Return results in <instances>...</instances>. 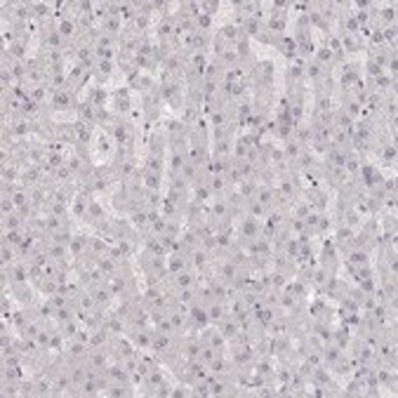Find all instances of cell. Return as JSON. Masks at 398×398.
<instances>
[{
	"label": "cell",
	"instance_id": "cell-1",
	"mask_svg": "<svg viewBox=\"0 0 398 398\" xmlns=\"http://www.w3.org/2000/svg\"><path fill=\"white\" fill-rule=\"evenodd\" d=\"M75 106H78V104H75L71 90H57V92H52V108L54 111H68V108H75Z\"/></svg>",
	"mask_w": 398,
	"mask_h": 398
},
{
	"label": "cell",
	"instance_id": "cell-2",
	"mask_svg": "<svg viewBox=\"0 0 398 398\" xmlns=\"http://www.w3.org/2000/svg\"><path fill=\"white\" fill-rule=\"evenodd\" d=\"M238 236L245 238V240H255L259 238V222L252 217H245L240 224H238Z\"/></svg>",
	"mask_w": 398,
	"mask_h": 398
},
{
	"label": "cell",
	"instance_id": "cell-3",
	"mask_svg": "<svg viewBox=\"0 0 398 398\" xmlns=\"http://www.w3.org/2000/svg\"><path fill=\"white\" fill-rule=\"evenodd\" d=\"M217 330L224 334V339H236L238 334H240V323H238L236 318H229V316H224V318L217 323Z\"/></svg>",
	"mask_w": 398,
	"mask_h": 398
},
{
	"label": "cell",
	"instance_id": "cell-4",
	"mask_svg": "<svg viewBox=\"0 0 398 398\" xmlns=\"http://www.w3.org/2000/svg\"><path fill=\"white\" fill-rule=\"evenodd\" d=\"M189 318H191V323L194 325L205 328V325L210 323V318H207V306L200 304V301H194V304L189 306Z\"/></svg>",
	"mask_w": 398,
	"mask_h": 398
},
{
	"label": "cell",
	"instance_id": "cell-5",
	"mask_svg": "<svg viewBox=\"0 0 398 398\" xmlns=\"http://www.w3.org/2000/svg\"><path fill=\"white\" fill-rule=\"evenodd\" d=\"M90 295L95 297V301H97L99 309H101V306H108V301H111V290H108L106 283H97V285H92V288H90Z\"/></svg>",
	"mask_w": 398,
	"mask_h": 398
},
{
	"label": "cell",
	"instance_id": "cell-6",
	"mask_svg": "<svg viewBox=\"0 0 398 398\" xmlns=\"http://www.w3.org/2000/svg\"><path fill=\"white\" fill-rule=\"evenodd\" d=\"M75 111H78L80 123H97V108H95L92 101H80V104L75 106Z\"/></svg>",
	"mask_w": 398,
	"mask_h": 398
},
{
	"label": "cell",
	"instance_id": "cell-7",
	"mask_svg": "<svg viewBox=\"0 0 398 398\" xmlns=\"http://www.w3.org/2000/svg\"><path fill=\"white\" fill-rule=\"evenodd\" d=\"M252 200L262 203L264 207H271V205L276 203V189H273V186H257V191H255V198H252Z\"/></svg>",
	"mask_w": 398,
	"mask_h": 398
},
{
	"label": "cell",
	"instance_id": "cell-8",
	"mask_svg": "<svg viewBox=\"0 0 398 398\" xmlns=\"http://www.w3.org/2000/svg\"><path fill=\"white\" fill-rule=\"evenodd\" d=\"M200 342L207 346H212V349H217V351H222L224 349V334L219 332V330H205L203 334H200Z\"/></svg>",
	"mask_w": 398,
	"mask_h": 398
},
{
	"label": "cell",
	"instance_id": "cell-9",
	"mask_svg": "<svg viewBox=\"0 0 398 398\" xmlns=\"http://www.w3.org/2000/svg\"><path fill=\"white\" fill-rule=\"evenodd\" d=\"M87 245H90V238L87 236H73V240L68 243V252H71V257H85Z\"/></svg>",
	"mask_w": 398,
	"mask_h": 398
},
{
	"label": "cell",
	"instance_id": "cell-10",
	"mask_svg": "<svg viewBox=\"0 0 398 398\" xmlns=\"http://www.w3.org/2000/svg\"><path fill=\"white\" fill-rule=\"evenodd\" d=\"M165 384V375H163V370L161 367H151L149 372H146V377H144V387L146 389H158Z\"/></svg>",
	"mask_w": 398,
	"mask_h": 398
},
{
	"label": "cell",
	"instance_id": "cell-11",
	"mask_svg": "<svg viewBox=\"0 0 398 398\" xmlns=\"http://www.w3.org/2000/svg\"><path fill=\"white\" fill-rule=\"evenodd\" d=\"M346 262L354 264V266H363V264H370V252L365 248H351L349 255H346Z\"/></svg>",
	"mask_w": 398,
	"mask_h": 398
},
{
	"label": "cell",
	"instance_id": "cell-12",
	"mask_svg": "<svg viewBox=\"0 0 398 398\" xmlns=\"http://www.w3.org/2000/svg\"><path fill=\"white\" fill-rule=\"evenodd\" d=\"M45 252H47V257L52 259V262H66V257H71L68 245H59V243H50L45 248Z\"/></svg>",
	"mask_w": 398,
	"mask_h": 398
},
{
	"label": "cell",
	"instance_id": "cell-13",
	"mask_svg": "<svg viewBox=\"0 0 398 398\" xmlns=\"http://www.w3.org/2000/svg\"><path fill=\"white\" fill-rule=\"evenodd\" d=\"M163 177L158 172H149V170H144L141 172V186L144 189H149V191H161L163 189Z\"/></svg>",
	"mask_w": 398,
	"mask_h": 398
},
{
	"label": "cell",
	"instance_id": "cell-14",
	"mask_svg": "<svg viewBox=\"0 0 398 398\" xmlns=\"http://www.w3.org/2000/svg\"><path fill=\"white\" fill-rule=\"evenodd\" d=\"M240 35H245V33L240 31L236 24H226V26L219 29V38H222V43H233L236 45V40L240 38Z\"/></svg>",
	"mask_w": 398,
	"mask_h": 398
},
{
	"label": "cell",
	"instance_id": "cell-15",
	"mask_svg": "<svg viewBox=\"0 0 398 398\" xmlns=\"http://www.w3.org/2000/svg\"><path fill=\"white\" fill-rule=\"evenodd\" d=\"M339 40H342L344 52H358V50H363V40H361L358 33H344Z\"/></svg>",
	"mask_w": 398,
	"mask_h": 398
},
{
	"label": "cell",
	"instance_id": "cell-16",
	"mask_svg": "<svg viewBox=\"0 0 398 398\" xmlns=\"http://www.w3.org/2000/svg\"><path fill=\"white\" fill-rule=\"evenodd\" d=\"M205 306H207V318H210V323L217 325V323H219V321H222V318L226 316L224 304H222L219 299H212L210 304H205Z\"/></svg>",
	"mask_w": 398,
	"mask_h": 398
},
{
	"label": "cell",
	"instance_id": "cell-17",
	"mask_svg": "<svg viewBox=\"0 0 398 398\" xmlns=\"http://www.w3.org/2000/svg\"><path fill=\"white\" fill-rule=\"evenodd\" d=\"M200 349H203V342H200V339H189V342H184V346H182L184 358H186V361H198Z\"/></svg>",
	"mask_w": 398,
	"mask_h": 398
},
{
	"label": "cell",
	"instance_id": "cell-18",
	"mask_svg": "<svg viewBox=\"0 0 398 398\" xmlns=\"http://www.w3.org/2000/svg\"><path fill=\"white\" fill-rule=\"evenodd\" d=\"M104 375L108 377V382H130V372L125 370V365H108Z\"/></svg>",
	"mask_w": 398,
	"mask_h": 398
},
{
	"label": "cell",
	"instance_id": "cell-19",
	"mask_svg": "<svg viewBox=\"0 0 398 398\" xmlns=\"http://www.w3.org/2000/svg\"><path fill=\"white\" fill-rule=\"evenodd\" d=\"M57 33L64 40H71V38H75V33H78V24L71 22V19H62V22L57 24Z\"/></svg>",
	"mask_w": 398,
	"mask_h": 398
},
{
	"label": "cell",
	"instance_id": "cell-20",
	"mask_svg": "<svg viewBox=\"0 0 398 398\" xmlns=\"http://www.w3.org/2000/svg\"><path fill=\"white\" fill-rule=\"evenodd\" d=\"M346 151H342L339 146H332V149H328V163H330V167H344L346 163Z\"/></svg>",
	"mask_w": 398,
	"mask_h": 398
},
{
	"label": "cell",
	"instance_id": "cell-21",
	"mask_svg": "<svg viewBox=\"0 0 398 398\" xmlns=\"http://www.w3.org/2000/svg\"><path fill=\"white\" fill-rule=\"evenodd\" d=\"M321 356L325 358V363H328V365H334V363H337V361H339V358H342L344 354H342V349H339V346L330 342V344H325V346H323Z\"/></svg>",
	"mask_w": 398,
	"mask_h": 398
},
{
	"label": "cell",
	"instance_id": "cell-22",
	"mask_svg": "<svg viewBox=\"0 0 398 398\" xmlns=\"http://www.w3.org/2000/svg\"><path fill=\"white\" fill-rule=\"evenodd\" d=\"M354 238H356V233H354V229H351V226H339V229H337V233H334V240H337L339 245H349V248H351Z\"/></svg>",
	"mask_w": 398,
	"mask_h": 398
},
{
	"label": "cell",
	"instance_id": "cell-23",
	"mask_svg": "<svg viewBox=\"0 0 398 398\" xmlns=\"http://www.w3.org/2000/svg\"><path fill=\"white\" fill-rule=\"evenodd\" d=\"M212 215H215V219L229 222V219L233 217V212H231V207H229V203H226V200H217V203L212 205Z\"/></svg>",
	"mask_w": 398,
	"mask_h": 398
},
{
	"label": "cell",
	"instance_id": "cell-24",
	"mask_svg": "<svg viewBox=\"0 0 398 398\" xmlns=\"http://www.w3.org/2000/svg\"><path fill=\"white\" fill-rule=\"evenodd\" d=\"M45 215H52V217H62V219H68V205L54 203V200H50V203L45 205Z\"/></svg>",
	"mask_w": 398,
	"mask_h": 398
},
{
	"label": "cell",
	"instance_id": "cell-25",
	"mask_svg": "<svg viewBox=\"0 0 398 398\" xmlns=\"http://www.w3.org/2000/svg\"><path fill=\"white\" fill-rule=\"evenodd\" d=\"M120 31V17H113V14H106L104 22H101V33H108V35H116Z\"/></svg>",
	"mask_w": 398,
	"mask_h": 398
},
{
	"label": "cell",
	"instance_id": "cell-26",
	"mask_svg": "<svg viewBox=\"0 0 398 398\" xmlns=\"http://www.w3.org/2000/svg\"><path fill=\"white\" fill-rule=\"evenodd\" d=\"M45 50H62V45H64V38L57 33V29L54 31H47L45 33Z\"/></svg>",
	"mask_w": 398,
	"mask_h": 398
},
{
	"label": "cell",
	"instance_id": "cell-27",
	"mask_svg": "<svg viewBox=\"0 0 398 398\" xmlns=\"http://www.w3.org/2000/svg\"><path fill=\"white\" fill-rule=\"evenodd\" d=\"M24 238H26V233H24L22 229L19 231H2V243H7L12 248H19L24 243Z\"/></svg>",
	"mask_w": 398,
	"mask_h": 398
},
{
	"label": "cell",
	"instance_id": "cell-28",
	"mask_svg": "<svg viewBox=\"0 0 398 398\" xmlns=\"http://www.w3.org/2000/svg\"><path fill=\"white\" fill-rule=\"evenodd\" d=\"M165 130L170 132L172 139H179V137L186 134V123H182V120H167L165 123Z\"/></svg>",
	"mask_w": 398,
	"mask_h": 398
},
{
	"label": "cell",
	"instance_id": "cell-29",
	"mask_svg": "<svg viewBox=\"0 0 398 398\" xmlns=\"http://www.w3.org/2000/svg\"><path fill=\"white\" fill-rule=\"evenodd\" d=\"M24 226V219L17 212L14 215H7V217H2V231H19Z\"/></svg>",
	"mask_w": 398,
	"mask_h": 398
},
{
	"label": "cell",
	"instance_id": "cell-30",
	"mask_svg": "<svg viewBox=\"0 0 398 398\" xmlns=\"http://www.w3.org/2000/svg\"><path fill=\"white\" fill-rule=\"evenodd\" d=\"M316 64H321L323 68H330V66L334 64V57L332 52L328 50V47H321V50H316V59H313Z\"/></svg>",
	"mask_w": 398,
	"mask_h": 398
},
{
	"label": "cell",
	"instance_id": "cell-31",
	"mask_svg": "<svg viewBox=\"0 0 398 398\" xmlns=\"http://www.w3.org/2000/svg\"><path fill=\"white\" fill-rule=\"evenodd\" d=\"M231 153H233V158H236V161H245V158H248V153H250L248 139H238L236 144L231 146Z\"/></svg>",
	"mask_w": 398,
	"mask_h": 398
},
{
	"label": "cell",
	"instance_id": "cell-32",
	"mask_svg": "<svg viewBox=\"0 0 398 398\" xmlns=\"http://www.w3.org/2000/svg\"><path fill=\"white\" fill-rule=\"evenodd\" d=\"M174 285H177L179 290H184V288H194V276H191L189 271H177V273H174Z\"/></svg>",
	"mask_w": 398,
	"mask_h": 398
},
{
	"label": "cell",
	"instance_id": "cell-33",
	"mask_svg": "<svg viewBox=\"0 0 398 398\" xmlns=\"http://www.w3.org/2000/svg\"><path fill=\"white\" fill-rule=\"evenodd\" d=\"M0 255H2V266H5V269H7V266H14V262H17V252H14V248H12V245L2 243Z\"/></svg>",
	"mask_w": 398,
	"mask_h": 398
},
{
	"label": "cell",
	"instance_id": "cell-34",
	"mask_svg": "<svg viewBox=\"0 0 398 398\" xmlns=\"http://www.w3.org/2000/svg\"><path fill=\"white\" fill-rule=\"evenodd\" d=\"M222 356V351H217V349H212V346L203 344V349H200V356H198V361H203L205 365H210L215 358H219Z\"/></svg>",
	"mask_w": 398,
	"mask_h": 398
},
{
	"label": "cell",
	"instance_id": "cell-35",
	"mask_svg": "<svg viewBox=\"0 0 398 398\" xmlns=\"http://www.w3.org/2000/svg\"><path fill=\"white\" fill-rule=\"evenodd\" d=\"M210 123H212V128H229L226 111H222V108H215V111L210 113Z\"/></svg>",
	"mask_w": 398,
	"mask_h": 398
},
{
	"label": "cell",
	"instance_id": "cell-36",
	"mask_svg": "<svg viewBox=\"0 0 398 398\" xmlns=\"http://www.w3.org/2000/svg\"><path fill=\"white\" fill-rule=\"evenodd\" d=\"M144 170L163 174V156H158V153H151L149 158H146V167H144Z\"/></svg>",
	"mask_w": 398,
	"mask_h": 398
},
{
	"label": "cell",
	"instance_id": "cell-37",
	"mask_svg": "<svg viewBox=\"0 0 398 398\" xmlns=\"http://www.w3.org/2000/svg\"><path fill=\"white\" fill-rule=\"evenodd\" d=\"M243 33H245V35H259V33H262V22H259V17H248V22L243 26Z\"/></svg>",
	"mask_w": 398,
	"mask_h": 398
},
{
	"label": "cell",
	"instance_id": "cell-38",
	"mask_svg": "<svg viewBox=\"0 0 398 398\" xmlns=\"http://www.w3.org/2000/svg\"><path fill=\"white\" fill-rule=\"evenodd\" d=\"M215 158H231V141L229 139L215 141Z\"/></svg>",
	"mask_w": 398,
	"mask_h": 398
},
{
	"label": "cell",
	"instance_id": "cell-39",
	"mask_svg": "<svg viewBox=\"0 0 398 398\" xmlns=\"http://www.w3.org/2000/svg\"><path fill=\"white\" fill-rule=\"evenodd\" d=\"M233 361H236V365H248L250 361H252V351H250L248 346H240V349L233 351Z\"/></svg>",
	"mask_w": 398,
	"mask_h": 398
},
{
	"label": "cell",
	"instance_id": "cell-40",
	"mask_svg": "<svg viewBox=\"0 0 398 398\" xmlns=\"http://www.w3.org/2000/svg\"><path fill=\"white\" fill-rule=\"evenodd\" d=\"M54 318L59 321V323H66V321H73V306L71 304H66V306H59V309H54Z\"/></svg>",
	"mask_w": 398,
	"mask_h": 398
},
{
	"label": "cell",
	"instance_id": "cell-41",
	"mask_svg": "<svg viewBox=\"0 0 398 398\" xmlns=\"http://www.w3.org/2000/svg\"><path fill=\"white\" fill-rule=\"evenodd\" d=\"M158 35H161V40H167V38H172L174 35V19H165V22H161V26H158Z\"/></svg>",
	"mask_w": 398,
	"mask_h": 398
},
{
	"label": "cell",
	"instance_id": "cell-42",
	"mask_svg": "<svg viewBox=\"0 0 398 398\" xmlns=\"http://www.w3.org/2000/svg\"><path fill=\"white\" fill-rule=\"evenodd\" d=\"M52 179H54V182H57V184H59V186H62V184H66V182L71 184V179H73V172H71V170H68L66 165H62L59 170H54Z\"/></svg>",
	"mask_w": 398,
	"mask_h": 398
},
{
	"label": "cell",
	"instance_id": "cell-43",
	"mask_svg": "<svg viewBox=\"0 0 398 398\" xmlns=\"http://www.w3.org/2000/svg\"><path fill=\"white\" fill-rule=\"evenodd\" d=\"M236 54H238V59H248L250 57V40H248V35H240L236 40Z\"/></svg>",
	"mask_w": 398,
	"mask_h": 398
},
{
	"label": "cell",
	"instance_id": "cell-44",
	"mask_svg": "<svg viewBox=\"0 0 398 398\" xmlns=\"http://www.w3.org/2000/svg\"><path fill=\"white\" fill-rule=\"evenodd\" d=\"M248 212H250V217L252 219H259V217H264L266 212H269V207H264L262 203H257V200H248Z\"/></svg>",
	"mask_w": 398,
	"mask_h": 398
},
{
	"label": "cell",
	"instance_id": "cell-45",
	"mask_svg": "<svg viewBox=\"0 0 398 398\" xmlns=\"http://www.w3.org/2000/svg\"><path fill=\"white\" fill-rule=\"evenodd\" d=\"M379 19L384 22V26H394V22H396V7H394V5L382 7V10H379Z\"/></svg>",
	"mask_w": 398,
	"mask_h": 398
},
{
	"label": "cell",
	"instance_id": "cell-46",
	"mask_svg": "<svg viewBox=\"0 0 398 398\" xmlns=\"http://www.w3.org/2000/svg\"><path fill=\"white\" fill-rule=\"evenodd\" d=\"M304 75H309L311 80H321V78H323V75H325V68H323V66H321V64H316V62H311V64H309V66H306V68H304Z\"/></svg>",
	"mask_w": 398,
	"mask_h": 398
},
{
	"label": "cell",
	"instance_id": "cell-47",
	"mask_svg": "<svg viewBox=\"0 0 398 398\" xmlns=\"http://www.w3.org/2000/svg\"><path fill=\"white\" fill-rule=\"evenodd\" d=\"M283 153H285V158H288V163H290V161H297V158H299L301 149H299V144H297V141L290 139L288 144H285V151H283Z\"/></svg>",
	"mask_w": 398,
	"mask_h": 398
},
{
	"label": "cell",
	"instance_id": "cell-48",
	"mask_svg": "<svg viewBox=\"0 0 398 398\" xmlns=\"http://www.w3.org/2000/svg\"><path fill=\"white\" fill-rule=\"evenodd\" d=\"M43 330H45L43 325H40V323H35V321H33V323H29V325H26V328H24V330H22V334H24V339H35V337H38V334L43 332Z\"/></svg>",
	"mask_w": 398,
	"mask_h": 398
},
{
	"label": "cell",
	"instance_id": "cell-49",
	"mask_svg": "<svg viewBox=\"0 0 398 398\" xmlns=\"http://www.w3.org/2000/svg\"><path fill=\"white\" fill-rule=\"evenodd\" d=\"M31 10L35 19H47L50 17V5H45V2H31Z\"/></svg>",
	"mask_w": 398,
	"mask_h": 398
},
{
	"label": "cell",
	"instance_id": "cell-50",
	"mask_svg": "<svg viewBox=\"0 0 398 398\" xmlns=\"http://www.w3.org/2000/svg\"><path fill=\"white\" fill-rule=\"evenodd\" d=\"M78 323H75V318L73 321H66V323H62V334H64L66 339H75V334H78Z\"/></svg>",
	"mask_w": 398,
	"mask_h": 398
},
{
	"label": "cell",
	"instance_id": "cell-51",
	"mask_svg": "<svg viewBox=\"0 0 398 398\" xmlns=\"http://www.w3.org/2000/svg\"><path fill=\"white\" fill-rule=\"evenodd\" d=\"M130 24H132V31L134 33H141V31H146V29H149V17H146V14H137Z\"/></svg>",
	"mask_w": 398,
	"mask_h": 398
},
{
	"label": "cell",
	"instance_id": "cell-52",
	"mask_svg": "<svg viewBox=\"0 0 398 398\" xmlns=\"http://www.w3.org/2000/svg\"><path fill=\"white\" fill-rule=\"evenodd\" d=\"M95 71H97L101 78H108V75L113 73V62H106V59H99L97 64H95Z\"/></svg>",
	"mask_w": 398,
	"mask_h": 398
},
{
	"label": "cell",
	"instance_id": "cell-53",
	"mask_svg": "<svg viewBox=\"0 0 398 398\" xmlns=\"http://www.w3.org/2000/svg\"><path fill=\"white\" fill-rule=\"evenodd\" d=\"M17 177H19V172L14 165H2V184H14Z\"/></svg>",
	"mask_w": 398,
	"mask_h": 398
},
{
	"label": "cell",
	"instance_id": "cell-54",
	"mask_svg": "<svg viewBox=\"0 0 398 398\" xmlns=\"http://www.w3.org/2000/svg\"><path fill=\"white\" fill-rule=\"evenodd\" d=\"M252 372H257V375L269 377L271 372H273V365H271L269 361H257V363H255V370H252Z\"/></svg>",
	"mask_w": 398,
	"mask_h": 398
},
{
	"label": "cell",
	"instance_id": "cell-55",
	"mask_svg": "<svg viewBox=\"0 0 398 398\" xmlns=\"http://www.w3.org/2000/svg\"><path fill=\"white\" fill-rule=\"evenodd\" d=\"M269 325H271V334H273V337H280V334L288 332V323H285V321H276V318H273Z\"/></svg>",
	"mask_w": 398,
	"mask_h": 398
},
{
	"label": "cell",
	"instance_id": "cell-56",
	"mask_svg": "<svg viewBox=\"0 0 398 398\" xmlns=\"http://www.w3.org/2000/svg\"><path fill=\"white\" fill-rule=\"evenodd\" d=\"M207 186H210V191H212V194H219V191H224L226 179L222 177V174H215V177H212V182L207 184Z\"/></svg>",
	"mask_w": 398,
	"mask_h": 398
},
{
	"label": "cell",
	"instance_id": "cell-57",
	"mask_svg": "<svg viewBox=\"0 0 398 398\" xmlns=\"http://www.w3.org/2000/svg\"><path fill=\"white\" fill-rule=\"evenodd\" d=\"M288 78H290V80H295V83H297V80H301V78H304V66H301L299 62H297V64H292L290 68H288Z\"/></svg>",
	"mask_w": 398,
	"mask_h": 398
},
{
	"label": "cell",
	"instance_id": "cell-58",
	"mask_svg": "<svg viewBox=\"0 0 398 398\" xmlns=\"http://www.w3.org/2000/svg\"><path fill=\"white\" fill-rule=\"evenodd\" d=\"M35 113H38V101H33V99L29 97L22 106V116H35Z\"/></svg>",
	"mask_w": 398,
	"mask_h": 398
},
{
	"label": "cell",
	"instance_id": "cell-59",
	"mask_svg": "<svg viewBox=\"0 0 398 398\" xmlns=\"http://www.w3.org/2000/svg\"><path fill=\"white\" fill-rule=\"evenodd\" d=\"M382 158H384V163H396V146L394 144H387L384 149H382Z\"/></svg>",
	"mask_w": 398,
	"mask_h": 398
},
{
	"label": "cell",
	"instance_id": "cell-60",
	"mask_svg": "<svg viewBox=\"0 0 398 398\" xmlns=\"http://www.w3.org/2000/svg\"><path fill=\"white\" fill-rule=\"evenodd\" d=\"M194 264H196V269H205V264H207V255H205L203 250H196L194 252Z\"/></svg>",
	"mask_w": 398,
	"mask_h": 398
},
{
	"label": "cell",
	"instance_id": "cell-61",
	"mask_svg": "<svg viewBox=\"0 0 398 398\" xmlns=\"http://www.w3.org/2000/svg\"><path fill=\"white\" fill-rule=\"evenodd\" d=\"M365 68H367V75H370V80H372V78H377V75L387 73V71H384L382 66H377L375 62H367V66H365Z\"/></svg>",
	"mask_w": 398,
	"mask_h": 398
},
{
	"label": "cell",
	"instance_id": "cell-62",
	"mask_svg": "<svg viewBox=\"0 0 398 398\" xmlns=\"http://www.w3.org/2000/svg\"><path fill=\"white\" fill-rule=\"evenodd\" d=\"M273 264H276L278 271H285L290 266V259H285V255H278V257H273Z\"/></svg>",
	"mask_w": 398,
	"mask_h": 398
}]
</instances>
